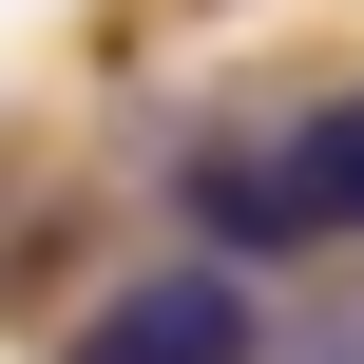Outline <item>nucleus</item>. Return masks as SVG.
I'll list each match as a JSON object with an SVG mask.
<instances>
[{
	"mask_svg": "<svg viewBox=\"0 0 364 364\" xmlns=\"http://www.w3.org/2000/svg\"><path fill=\"white\" fill-rule=\"evenodd\" d=\"M192 211H211L230 250H307V230H364V77H346V96H307L269 154H211V173H192Z\"/></svg>",
	"mask_w": 364,
	"mask_h": 364,
	"instance_id": "nucleus-1",
	"label": "nucleus"
},
{
	"mask_svg": "<svg viewBox=\"0 0 364 364\" xmlns=\"http://www.w3.org/2000/svg\"><path fill=\"white\" fill-rule=\"evenodd\" d=\"M58 364H250V269L230 250H173V269H134Z\"/></svg>",
	"mask_w": 364,
	"mask_h": 364,
	"instance_id": "nucleus-2",
	"label": "nucleus"
},
{
	"mask_svg": "<svg viewBox=\"0 0 364 364\" xmlns=\"http://www.w3.org/2000/svg\"><path fill=\"white\" fill-rule=\"evenodd\" d=\"M346 364H364V346H346Z\"/></svg>",
	"mask_w": 364,
	"mask_h": 364,
	"instance_id": "nucleus-3",
	"label": "nucleus"
}]
</instances>
